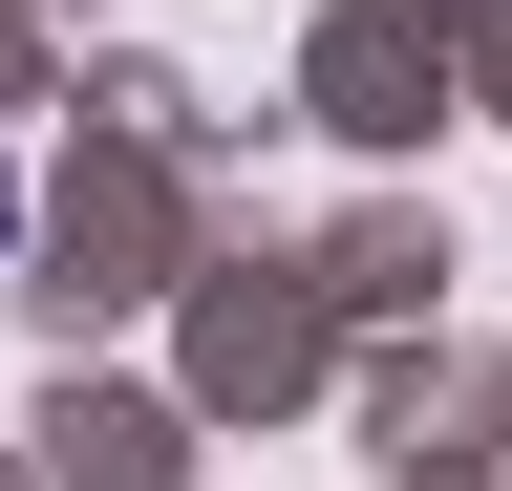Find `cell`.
I'll list each match as a JSON object with an SVG mask.
<instances>
[{
  "label": "cell",
  "instance_id": "1",
  "mask_svg": "<svg viewBox=\"0 0 512 491\" xmlns=\"http://www.w3.org/2000/svg\"><path fill=\"white\" fill-rule=\"evenodd\" d=\"M0 235H22V171H0Z\"/></svg>",
  "mask_w": 512,
  "mask_h": 491
}]
</instances>
